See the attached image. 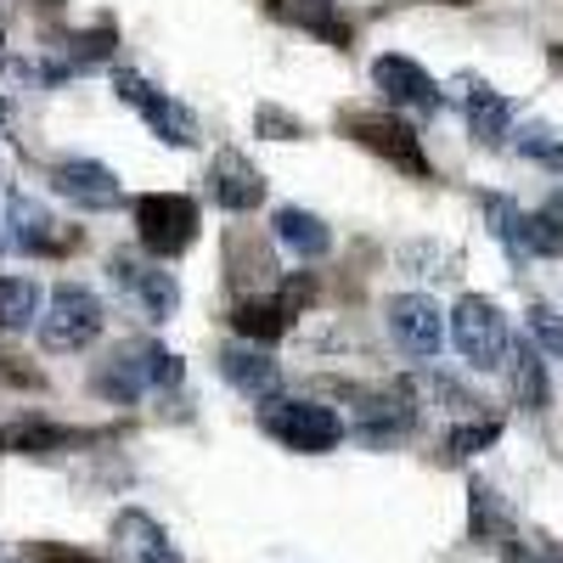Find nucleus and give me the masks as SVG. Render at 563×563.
Here are the masks:
<instances>
[{"instance_id": "f257e3e1", "label": "nucleus", "mask_w": 563, "mask_h": 563, "mask_svg": "<svg viewBox=\"0 0 563 563\" xmlns=\"http://www.w3.org/2000/svg\"><path fill=\"white\" fill-rule=\"evenodd\" d=\"M260 429L271 440H282L288 451H299V456H321V451H333L344 440V417L333 406H321V400H276V395H265L260 400Z\"/></svg>"}, {"instance_id": "f03ea898", "label": "nucleus", "mask_w": 563, "mask_h": 563, "mask_svg": "<svg viewBox=\"0 0 563 563\" xmlns=\"http://www.w3.org/2000/svg\"><path fill=\"white\" fill-rule=\"evenodd\" d=\"M90 384H97V395L130 406V400H141L147 389H175L180 384V361L164 344H119V355Z\"/></svg>"}, {"instance_id": "7ed1b4c3", "label": "nucleus", "mask_w": 563, "mask_h": 563, "mask_svg": "<svg viewBox=\"0 0 563 563\" xmlns=\"http://www.w3.org/2000/svg\"><path fill=\"white\" fill-rule=\"evenodd\" d=\"M102 333V299L79 288V282H63L52 288V310L40 321V350L45 355H79L85 344H97Z\"/></svg>"}, {"instance_id": "20e7f679", "label": "nucleus", "mask_w": 563, "mask_h": 563, "mask_svg": "<svg viewBox=\"0 0 563 563\" xmlns=\"http://www.w3.org/2000/svg\"><path fill=\"white\" fill-rule=\"evenodd\" d=\"M451 344H456V355L474 366V372H496V366L507 361L512 333H507L501 310H496L485 294H462L456 310H451Z\"/></svg>"}, {"instance_id": "39448f33", "label": "nucleus", "mask_w": 563, "mask_h": 563, "mask_svg": "<svg viewBox=\"0 0 563 563\" xmlns=\"http://www.w3.org/2000/svg\"><path fill=\"white\" fill-rule=\"evenodd\" d=\"M135 238H141V249L158 254V260L192 249V238H198V203L180 198V192L135 198Z\"/></svg>"}, {"instance_id": "423d86ee", "label": "nucleus", "mask_w": 563, "mask_h": 563, "mask_svg": "<svg viewBox=\"0 0 563 563\" xmlns=\"http://www.w3.org/2000/svg\"><path fill=\"white\" fill-rule=\"evenodd\" d=\"M113 90H119V102H130L141 119L153 124L158 141H169V147H192V141H198L192 108L175 102V97H164V90H158L153 79H141L135 68H119V74H113Z\"/></svg>"}, {"instance_id": "0eeeda50", "label": "nucleus", "mask_w": 563, "mask_h": 563, "mask_svg": "<svg viewBox=\"0 0 563 563\" xmlns=\"http://www.w3.org/2000/svg\"><path fill=\"white\" fill-rule=\"evenodd\" d=\"M113 282L124 288V299L147 316L153 327H164L175 310H180V288H175V276L164 271V265H153V260H141L135 249H119L113 260Z\"/></svg>"}, {"instance_id": "6e6552de", "label": "nucleus", "mask_w": 563, "mask_h": 563, "mask_svg": "<svg viewBox=\"0 0 563 563\" xmlns=\"http://www.w3.org/2000/svg\"><path fill=\"white\" fill-rule=\"evenodd\" d=\"M389 333L411 361H434L445 344V316L429 294H395L389 299Z\"/></svg>"}, {"instance_id": "1a4fd4ad", "label": "nucleus", "mask_w": 563, "mask_h": 563, "mask_svg": "<svg viewBox=\"0 0 563 563\" xmlns=\"http://www.w3.org/2000/svg\"><path fill=\"white\" fill-rule=\"evenodd\" d=\"M52 192L68 198V203H79V209H113L124 198V186L97 158H57L52 164Z\"/></svg>"}, {"instance_id": "9d476101", "label": "nucleus", "mask_w": 563, "mask_h": 563, "mask_svg": "<svg viewBox=\"0 0 563 563\" xmlns=\"http://www.w3.org/2000/svg\"><path fill=\"white\" fill-rule=\"evenodd\" d=\"M350 130H355L361 147L384 153L395 169H406V175H429V158H422L411 124H400V119H389V113H350Z\"/></svg>"}, {"instance_id": "9b49d317", "label": "nucleus", "mask_w": 563, "mask_h": 563, "mask_svg": "<svg viewBox=\"0 0 563 563\" xmlns=\"http://www.w3.org/2000/svg\"><path fill=\"white\" fill-rule=\"evenodd\" d=\"M209 198H214L225 214H249V209L265 203V175H260L238 147H225V153H214V164H209Z\"/></svg>"}, {"instance_id": "f8f14e48", "label": "nucleus", "mask_w": 563, "mask_h": 563, "mask_svg": "<svg viewBox=\"0 0 563 563\" xmlns=\"http://www.w3.org/2000/svg\"><path fill=\"white\" fill-rule=\"evenodd\" d=\"M372 85H378L395 108H440V85L429 79V68L400 57V52H384L372 63Z\"/></svg>"}, {"instance_id": "ddd939ff", "label": "nucleus", "mask_w": 563, "mask_h": 563, "mask_svg": "<svg viewBox=\"0 0 563 563\" xmlns=\"http://www.w3.org/2000/svg\"><path fill=\"white\" fill-rule=\"evenodd\" d=\"M310 299V282H299V288H288V294H271V299H254V305H243L238 316H231V327L249 339V344H276L282 333L294 327V316H299V305Z\"/></svg>"}, {"instance_id": "4468645a", "label": "nucleus", "mask_w": 563, "mask_h": 563, "mask_svg": "<svg viewBox=\"0 0 563 563\" xmlns=\"http://www.w3.org/2000/svg\"><path fill=\"white\" fill-rule=\"evenodd\" d=\"M220 378H225L231 389L265 400V395L276 389V355L260 350V344H231V350L220 355Z\"/></svg>"}, {"instance_id": "2eb2a0df", "label": "nucleus", "mask_w": 563, "mask_h": 563, "mask_svg": "<svg viewBox=\"0 0 563 563\" xmlns=\"http://www.w3.org/2000/svg\"><path fill=\"white\" fill-rule=\"evenodd\" d=\"M113 536H119V547L130 552V563H180V552L164 541V530H158L141 507H124V512H119Z\"/></svg>"}, {"instance_id": "dca6fc26", "label": "nucleus", "mask_w": 563, "mask_h": 563, "mask_svg": "<svg viewBox=\"0 0 563 563\" xmlns=\"http://www.w3.org/2000/svg\"><path fill=\"white\" fill-rule=\"evenodd\" d=\"M0 225H7V243H12V249H23V254H52V249H57V220L45 214L40 203H29V198L7 203Z\"/></svg>"}, {"instance_id": "f3484780", "label": "nucleus", "mask_w": 563, "mask_h": 563, "mask_svg": "<svg viewBox=\"0 0 563 563\" xmlns=\"http://www.w3.org/2000/svg\"><path fill=\"white\" fill-rule=\"evenodd\" d=\"M271 231H276V243H282V249H294V254H305V260H316V254L333 249V231H327V220L310 214V209H294V203H288V209H276Z\"/></svg>"}, {"instance_id": "a211bd4d", "label": "nucleus", "mask_w": 563, "mask_h": 563, "mask_svg": "<svg viewBox=\"0 0 563 563\" xmlns=\"http://www.w3.org/2000/svg\"><path fill=\"white\" fill-rule=\"evenodd\" d=\"M507 372H512V395H519V406L525 411H541L547 406V361H541V350L536 344H507Z\"/></svg>"}, {"instance_id": "6ab92c4d", "label": "nucleus", "mask_w": 563, "mask_h": 563, "mask_svg": "<svg viewBox=\"0 0 563 563\" xmlns=\"http://www.w3.org/2000/svg\"><path fill=\"white\" fill-rule=\"evenodd\" d=\"M507 124H512V108L496 97L490 85H467V130H474L485 147H496V141L507 135Z\"/></svg>"}, {"instance_id": "aec40b11", "label": "nucleus", "mask_w": 563, "mask_h": 563, "mask_svg": "<svg viewBox=\"0 0 563 563\" xmlns=\"http://www.w3.org/2000/svg\"><path fill=\"white\" fill-rule=\"evenodd\" d=\"M40 305H45V294L34 288V282H23V276H0V327H29L34 316H40Z\"/></svg>"}, {"instance_id": "412c9836", "label": "nucleus", "mask_w": 563, "mask_h": 563, "mask_svg": "<svg viewBox=\"0 0 563 563\" xmlns=\"http://www.w3.org/2000/svg\"><path fill=\"white\" fill-rule=\"evenodd\" d=\"M519 254H563V214L558 209H536L519 225Z\"/></svg>"}, {"instance_id": "4be33fe9", "label": "nucleus", "mask_w": 563, "mask_h": 563, "mask_svg": "<svg viewBox=\"0 0 563 563\" xmlns=\"http://www.w3.org/2000/svg\"><path fill=\"white\" fill-rule=\"evenodd\" d=\"M519 153L536 164H563V135H552L547 124H530V130H519Z\"/></svg>"}, {"instance_id": "5701e85b", "label": "nucleus", "mask_w": 563, "mask_h": 563, "mask_svg": "<svg viewBox=\"0 0 563 563\" xmlns=\"http://www.w3.org/2000/svg\"><path fill=\"white\" fill-rule=\"evenodd\" d=\"M496 434H501L496 422H462V429L445 434V451H451V456H474V451H485Z\"/></svg>"}, {"instance_id": "b1692460", "label": "nucleus", "mask_w": 563, "mask_h": 563, "mask_svg": "<svg viewBox=\"0 0 563 563\" xmlns=\"http://www.w3.org/2000/svg\"><path fill=\"white\" fill-rule=\"evenodd\" d=\"M530 333H536V344H541L547 355L563 361V316H558V310L536 305V310H530Z\"/></svg>"}, {"instance_id": "393cba45", "label": "nucleus", "mask_w": 563, "mask_h": 563, "mask_svg": "<svg viewBox=\"0 0 563 563\" xmlns=\"http://www.w3.org/2000/svg\"><path fill=\"white\" fill-rule=\"evenodd\" d=\"M29 563H97V558L79 552V547H68V541H40V547L29 552Z\"/></svg>"}, {"instance_id": "a878e982", "label": "nucleus", "mask_w": 563, "mask_h": 563, "mask_svg": "<svg viewBox=\"0 0 563 563\" xmlns=\"http://www.w3.org/2000/svg\"><path fill=\"white\" fill-rule=\"evenodd\" d=\"M260 130H282V141H299L305 124L294 113H282V108H260Z\"/></svg>"}, {"instance_id": "bb28decb", "label": "nucleus", "mask_w": 563, "mask_h": 563, "mask_svg": "<svg viewBox=\"0 0 563 563\" xmlns=\"http://www.w3.org/2000/svg\"><path fill=\"white\" fill-rule=\"evenodd\" d=\"M0 249H7V225H0Z\"/></svg>"}, {"instance_id": "cd10ccee", "label": "nucleus", "mask_w": 563, "mask_h": 563, "mask_svg": "<svg viewBox=\"0 0 563 563\" xmlns=\"http://www.w3.org/2000/svg\"><path fill=\"white\" fill-rule=\"evenodd\" d=\"M456 7H467V0H456Z\"/></svg>"}]
</instances>
